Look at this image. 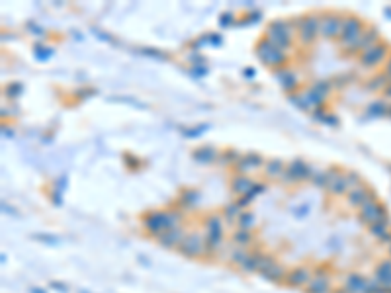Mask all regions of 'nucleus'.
Returning a JSON list of instances; mask_svg holds the SVG:
<instances>
[{
    "label": "nucleus",
    "mask_w": 391,
    "mask_h": 293,
    "mask_svg": "<svg viewBox=\"0 0 391 293\" xmlns=\"http://www.w3.org/2000/svg\"><path fill=\"white\" fill-rule=\"evenodd\" d=\"M254 55L258 57V61H260L264 67L272 68L274 72H276V70H282V68H288V61H290L288 53L282 51L280 47H276L272 41H268L264 35L256 41V45H254Z\"/></svg>",
    "instance_id": "obj_1"
},
{
    "label": "nucleus",
    "mask_w": 391,
    "mask_h": 293,
    "mask_svg": "<svg viewBox=\"0 0 391 293\" xmlns=\"http://www.w3.org/2000/svg\"><path fill=\"white\" fill-rule=\"evenodd\" d=\"M319 22H321L319 12H309L292 20V27L296 29V35L301 41V45H313L319 39Z\"/></svg>",
    "instance_id": "obj_2"
},
{
    "label": "nucleus",
    "mask_w": 391,
    "mask_h": 293,
    "mask_svg": "<svg viewBox=\"0 0 391 293\" xmlns=\"http://www.w3.org/2000/svg\"><path fill=\"white\" fill-rule=\"evenodd\" d=\"M294 35H296V29L288 20H274L266 25V31H264V37L286 53L294 47Z\"/></svg>",
    "instance_id": "obj_3"
},
{
    "label": "nucleus",
    "mask_w": 391,
    "mask_h": 293,
    "mask_svg": "<svg viewBox=\"0 0 391 293\" xmlns=\"http://www.w3.org/2000/svg\"><path fill=\"white\" fill-rule=\"evenodd\" d=\"M388 217V209H386V205L380 202L378 198H376V194L372 192V196H370L366 202L362 203V207L358 209V221L362 223V225H374L376 221H382V219H386Z\"/></svg>",
    "instance_id": "obj_4"
},
{
    "label": "nucleus",
    "mask_w": 391,
    "mask_h": 293,
    "mask_svg": "<svg viewBox=\"0 0 391 293\" xmlns=\"http://www.w3.org/2000/svg\"><path fill=\"white\" fill-rule=\"evenodd\" d=\"M311 176H313L311 164H307L303 158H294L292 162H288L280 180L286 186H292V184H299V182H311Z\"/></svg>",
    "instance_id": "obj_5"
},
{
    "label": "nucleus",
    "mask_w": 391,
    "mask_h": 293,
    "mask_svg": "<svg viewBox=\"0 0 391 293\" xmlns=\"http://www.w3.org/2000/svg\"><path fill=\"white\" fill-rule=\"evenodd\" d=\"M368 25L362 22L358 16H346L345 22H343V31H341V35H339V45L343 47V51L348 49V47H352L358 39H360V35L364 33V29H366Z\"/></svg>",
    "instance_id": "obj_6"
},
{
    "label": "nucleus",
    "mask_w": 391,
    "mask_h": 293,
    "mask_svg": "<svg viewBox=\"0 0 391 293\" xmlns=\"http://www.w3.org/2000/svg\"><path fill=\"white\" fill-rule=\"evenodd\" d=\"M343 22L345 18L339 14V12H333V10H327L321 12V22H319V37L323 39H339L341 31H343Z\"/></svg>",
    "instance_id": "obj_7"
},
{
    "label": "nucleus",
    "mask_w": 391,
    "mask_h": 293,
    "mask_svg": "<svg viewBox=\"0 0 391 293\" xmlns=\"http://www.w3.org/2000/svg\"><path fill=\"white\" fill-rule=\"evenodd\" d=\"M178 254H182L186 258H202L207 256L206 248V235L198 233V231H190L182 241V245L178 247Z\"/></svg>",
    "instance_id": "obj_8"
},
{
    "label": "nucleus",
    "mask_w": 391,
    "mask_h": 293,
    "mask_svg": "<svg viewBox=\"0 0 391 293\" xmlns=\"http://www.w3.org/2000/svg\"><path fill=\"white\" fill-rule=\"evenodd\" d=\"M141 225L147 233H151L155 239L168 231V217H166V209H151V211H145L141 215Z\"/></svg>",
    "instance_id": "obj_9"
},
{
    "label": "nucleus",
    "mask_w": 391,
    "mask_h": 293,
    "mask_svg": "<svg viewBox=\"0 0 391 293\" xmlns=\"http://www.w3.org/2000/svg\"><path fill=\"white\" fill-rule=\"evenodd\" d=\"M390 57V45L386 41H380L378 45L370 47L362 55H358V65L362 68H376L380 65H386Z\"/></svg>",
    "instance_id": "obj_10"
},
{
    "label": "nucleus",
    "mask_w": 391,
    "mask_h": 293,
    "mask_svg": "<svg viewBox=\"0 0 391 293\" xmlns=\"http://www.w3.org/2000/svg\"><path fill=\"white\" fill-rule=\"evenodd\" d=\"M382 39H380V29L378 27H374V25H368L366 29H364V33L360 35V39L354 43L352 47H348L343 51V55L346 57H352V55H362L364 51H368L370 47L378 45Z\"/></svg>",
    "instance_id": "obj_11"
},
{
    "label": "nucleus",
    "mask_w": 391,
    "mask_h": 293,
    "mask_svg": "<svg viewBox=\"0 0 391 293\" xmlns=\"http://www.w3.org/2000/svg\"><path fill=\"white\" fill-rule=\"evenodd\" d=\"M329 174V182H327V192L331 196H346L348 194V186H346V172L341 166H331L327 168Z\"/></svg>",
    "instance_id": "obj_12"
},
{
    "label": "nucleus",
    "mask_w": 391,
    "mask_h": 293,
    "mask_svg": "<svg viewBox=\"0 0 391 293\" xmlns=\"http://www.w3.org/2000/svg\"><path fill=\"white\" fill-rule=\"evenodd\" d=\"M313 278V272L309 266H294L292 270H288V276H286V286L288 288H294V290H303Z\"/></svg>",
    "instance_id": "obj_13"
},
{
    "label": "nucleus",
    "mask_w": 391,
    "mask_h": 293,
    "mask_svg": "<svg viewBox=\"0 0 391 293\" xmlns=\"http://www.w3.org/2000/svg\"><path fill=\"white\" fill-rule=\"evenodd\" d=\"M186 235H188V231L184 227H174V229H168V231L161 233L157 237V243L162 248H176L178 250V247L182 245V241L186 239Z\"/></svg>",
    "instance_id": "obj_14"
},
{
    "label": "nucleus",
    "mask_w": 391,
    "mask_h": 293,
    "mask_svg": "<svg viewBox=\"0 0 391 293\" xmlns=\"http://www.w3.org/2000/svg\"><path fill=\"white\" fill-rule=\"evenodd\" d=\"M264 157L258 155V153H247L239 158V162L233 166L235 168V174H249L251 170H258V168H264Z\"/></svg>",
    "instance_id": "obj_15"
},
{
    "label": "nucleus",
    "mask_w": 391,
    "mask_h": 293,
    "mask_svg": "<svg viewBox=\"0 0 391 293\" xmlns=\"http://www.w3.org/2000/svg\"><path fill=\"white\" fill-rule=\"evenodd\" d=\"M274 76L278 78V84H280V88L286 92L288 96L290 94H296L299 90V80L298 76L290 70V68H282V70H276L274 72Z\"/></svg>",
    "instance_id": "obj_16"
},
{
    "label": "nucleus",
    "mask_w": 391,
    "mask_h": 293,
    "mask_svg": "<svg viewBox=\"0 0 391 293\" xmlns=\"http://www.w3.org/2000/svg\"><path fill=\"white\" fill-rule=\"evenodd\" d=\"M254 186V180L249 176V174H233L229 182L231 192L237 196V198H243L249 194V190Z\"/></svg>",
    "instance_id": "obj_17"
},
{
    "label": "nucleus",
    "mask_w": 391,
    "mask_h": 293,
    "mask_svg": "<svg viewBox=\"0 0 391 293\" xmlns=\"http://www.w3.org/2000/svg\"><path fill=\"white\" fill-rule=\"evenodd\" d=\"M219 153L221 151H217L213 145H202V147H196L192 151V158L200 164H213V162H217Z\"/></svg>",
    "instance_id": "obj_18"
},
{
    "label": "nucleus",
    "mask_w": 391,
    "mask_h": 293,
    "mask_svg": "<svg viewBox=\"0 0 391 293\" xmlns=\"http://www.w3.org/2000/svg\"><path fill=\"white\" fill-rule=\"evenodd\" d=\"M366 286H368V278H364L358 272H350L345 278V288L348 293H366Z\"/></svg>",
    "instance_id": "obj_19"
},
{
    "label": "nucleus",
    "mask_w": 391,
    "mask_h": 293,
    "mask_svg": "<svg viewBox=\"0 0 391 293\" xmlns=\"http://www.w3.org/2000/svg\"><path fill=\"white\" fill-rule=\"evenodd\" d=\"M370 196H372V190H370L366 184H362V186H358V188H354V190H350L346 194V203H348V207L360 209L362 203L366 202Z\"/></svg>",
    "instance_id": "obj_20"
},
{
    "label": "nucleus",
    "mask_w": 391,
    "mask_h": 293,
    "mask_svg": "<svg viewBox=\"0 0 391 293\" xmlns=\"http://www.w3.org/2000/svg\"><path fill=\"white\" fill-rule=\"evenodd\" d=\"M303 293H333L331 276H313L311 282L303 288Z\"/></svg>",
    "instance_id": "obj_21"
},
{
    "label": "nucleus",
    "mask_w": 391,
    "mask_h": 293,
    "mask_svg": "<svg viewBox=\"0 0 391 293\" xmlns=\"http://www.w3.org/2000/svg\"><path fill=\"white\" fill-rule=\"evenodd\" d=\"M200 202V192L196 188H182L178 194V207L184 209H194Z\"/></svg>",
    "instance_id": "obj_22"
},
{
    "label": "nucleus",
    "mask_w": 391,
    "mask_h": 293,
    "mask_svg": "<svg viewBox=\"0 0 391 293\" xmlns=\"http://www.w3.org/2000/svg\"><path fill=\"white\" fill-rule=\"evenodd\" d=\"M204 227H206V233H209V235H225V233H223L225 219H223V215L217 213V211L207 213L206 219H204Z\"/></svg>",
    "instance_id": "obj_23"
},
{
    "label": "nucleus",
    "mask_w": 391,
    "mask_h": 293,
    "mask_svg": "<svg viewBox=\"0 0 391 293\" xmlns=\"http://www.w3.org/2000/svg\"><path fill=\"white\" fill-rule=\"evenodd\" d=\"M376 280L388 290L391 292V258H386V260H382L378 266H376Z\"/></svg>",
    "instance_id": "obj_24"
},
{
    "label": "nucleus",
    "mask_w": 391,
    "mask_h": 293,
    "mask_svg": "<svg viewBox=\"0 0 391 293\" xmlns=\"http://www.w3.org/2000/svg\"><path fill=\"white\" fill-rule=\"evenodd\" d=\"M286 166H288V162H284L282 158H268L264 162V174H266V178H282Z\"/></svg>",
    "instance_id": "obj_25"
},
{
    "label": "nucleus",
    "mask_w": 391,
    "mask_h": 293,
    "mask_svg": "<svg viewBox=\"0 0 391 293\" xmlns=\"http://www.w3.org/2000/svg\"><path fill=\"white\" fill-rule=\"evenodd\" d=\"M368 231H370V235L380 243L388 233L391 231V223H390V217H386V219H382V221H376L374 225H370L368 227Z\"/></svg>",
    "instance_id": "obj_26"
},
{
    "label": "nucleus",
    "mask_w": 391,
    "mask_h": 293,
    "mask_svg": "<svg viewBox=\"0 0 391 293\" xmlns=\"http://www.w3.org/2000/svg\"><path fill=\"white\" fill-rule=\"evenodd\" d=\"M307 90L313 92L317 98H321L323 102H327L329 94H331V90H333V82H331V80H315V82H313Z\"/></svg>",
    "instance_id": "obj_27"
},
{
    "label": "nucleus",
    "mask_w": 391,
    "mask_h": 293,
    "mask_svg": "<svg viewBox=\"0 0 391 293\" xmlns=\"http://www.w3.org/2000/svg\"><path fill=\"white\" fill-rule=\"evenodd\" d=\"M231 241H233L237 247L247 248L249 245H253V243H254V235H253V231H247V229H237V231L231 235Z\"/></svg>",
    "instance_id": "obj_28"
},
{
    "label": "nucleus",
    "mask_w": 391,
    "mask_h": 293,
    "mask_svg": "<svg viewBox=\"0 0 391 293\" xmlns=\"http://www.w3.org/2000/svg\"><path fill=\"white\" fill-rule=\"evenodd\" d=\"M288 98H290V102H292L296 108H299L301 112H313V106H311V102H309L307 92H296V94H290Z\"/></svg>",
    "instance_id": "obj_29"
},
{
    "label": "nucleus",
    "mask_w": 391,
    "mask_h": 293,
    "mask_svg": "<svg viewBox=\"0 0 391 293\" xmlns=\"http://www.w3.org/2000/svg\"><path fill=\"white\" fill-rule=\"evenodd\" d=\"M388 84H390V78H388L384 72H380V74H376V76L370 78L368 82L364 84V88L370 92H384Z\"/></svg>",
    "instance_id": "obj_30"
},
{
    "label": "nucleus",
    "mask_w": 391,
    "mask_h": 293,
    "mask_svg": "<svg viewBox=\"0 0 391 293\" xmlns=\"http://www.w3.org/2000/svg\"><path fill=\"white\" fill-rule=\"evenodd\" d=\"M243 157L237 149H233V147H229V149H223L221 153H219V158H217V162L221 164V166H235L237 162H239V158Z\"/></svg>",
    "instance_id": "obj_31"
},
{
    "label": "nucleus",
    "mask_w": 391,
    "mask_h": 293,
    "mask_svg": "<svg viewBox=\"0 0 391 293\" xmlns=\"http://www.w3.org/2000/svg\"><path fill=\"white\" fill-rule=\"evenodd\" d=\"M286 276H288V270L282 266V264H276L272 270H268L262 278L266 282H272V284H284L286 282Z\"/></svg>",
    "instance_id": "obj_32"
},
{
    "label": "nucleus",
    "mask_w": 391,
    "mask_h": 293,
    "mask_svg": "<svg viewBox=\"0 0 391 293\" xmlns=\"http://www.w3.org/2000/svg\"><path fill=\"white\" fill-rule=\"evenodd\" d=\"M390 112V106L386 104V100L382 98V100H376V102H372L366 106V113H368L370 117H382V115H388Z\"/></svg>",
    "instance_id": "obj_33"
},
{
    "label": "nucleus",
    "mask_w": 391,
    "mask_h": 293,
    "mask_svg": "<svg viewBox=\"0 0 391 293\" xmlns=\"http://www.w3.org/2000/svg\"><path fill=\"white\" fill-rule=\"evenodd\" d=\"M241 213H243V209H241V207L237 205V202L227 203V205H223V209H221V215H223V219H225L227 223H233V221H237Z\"/></svg>",
    "instance_id": "obj_34"
},
{
    "label": "nucleus",
    "mask_w": 391,
    "mask_h": 293,
    "mask_svg": "<svg viewBox=\"0 0 391 293\" xmlns=\"http://www.w3.org/2000/svg\"><path fill=\"white\" fill-rule=\"evenodd\" d=\"M276 264H278L276 258H274L272 254H268V252H260V258H258V274H260V276H264L268 270H272Z\"/></svg>",
    "instance_id": "obj_35"
},
{
    "label": "nucleus",
    "mask_w": 391,
    "mask_h": 293,
    "mask_svg": "<svg viewBox=\"0 0 391 293\" xmlns=\"http://www.w3.org/2000/svg\"><path fill=\"white\" fill-rule=\"evenodd\" d=\"M260 252H262V250L251 252V256H249L239 268L243 272H247V274H258V258H260Z\"/></svg>",
    "instance_id": "obj_36"
},
{
    "label": "nucleus",
    "mask_w": 391,
    "mask_h": 293,
    "mask_svg": "<svg viewBox=\"0 0 391 293\" xmlns=\"http://www.w3.org/2000/svg\"><path fill=\"white\" fill-rule=\"evenodd\" d=\"M249 256H251V250H249V248L237 247L229 252V262L231 264H235V266H241Z\"/></svg>",
    "instance_id": "obj_37"
},
{
    "label": "nucleus",
    "mask_w": 391,
    "mask_h": 293,
    "mask_svg": "<svg viewBox=\"0 0 391 293\" xmlns=\"http://www.w3.org/2000/svg\"><path fill=\"white\" fill-rule=\"evenodd\" d=\"M256 225V215H254L253 211H243L241 215H239V219H237V229H247V231H251L253 227Z\"/></svg>",
    "instance_id": "obj_38"
},
{
    "label": "nucleus",
    "mask_w": 391,
    "mask_h": 293,
    "mask_svg": "<svg viewBox=\"0 0 391 293\" xmlns=\"http://www.w3.org/2000/svg\"><path fill=\"white\" fill-rule=\"evenodd\" d=\"M23 84L22 82H10L8 86H4V94H6V98H10V100H16V98H20L23 94Z\"/></svg>",
    "instance_id": "obj_39"
},
{
    "label": "nucleus",
    "mask_w": 391,
    "mask_h": 293,
    "mask_svg": "<svg viewBox=\"0 0 391 293\" xmlns=\"http://www.w3.org/2000/svg\"><path fill=\"white\" fill-rule=\"evenodd\" d=\"M327 182H329V174H327V170H317V172H313V176H311V184H313L315 188L327 190Z\"/></svg>",
    "instance_id": "obj_40"
},
{
    "label": "nucleus",
    "mask_w": 391,
    "mask_h": 293,
    "mask_svg": "<svg viewBox=\"0 0 391 293\" xmlns=\"http://www.w3.org/2000/svg\"><path fill=\"white\" fill-rule=\"evenodd\" d=\"M364 182L360 178V174L358 172H354V170H348L346 172V186H348V192L350 190H354V188H358V186H362Z\"/></svg>",
    "instance_id": "obj_41"
},
{
    "label": "nucleus",
    "mask_w": 391,
    "mask_h": 293,
    "mask_svg": "<svg viewBox=\"0 0 391 293\" xmlns=\"http://www.w3.org/2000/svg\"><path fill=\"white\" fill-rule=\"evenodd\" d=\"M33 49H35L33 53H35V59L37 61H49L53 57V53H55L51 47H45V45H35Z\"/></svg>",
    "instance_id": "obj_42"
},
{
    "label": "nucleus",
    "mask_w": 391,
    "mask_h": 293,
    "mask_svg": "<svg viewBox=\"0 0 391 293\" xmlns=\"http://www.w3.org/2000/svg\"><path fill=\"white\" fill-rule=\"evenodd\" d=\"M207 129H209V123H202V125H198L194 129H184L182 133H184V137H200L202 133H206Z\"/></svg>",
    "instance_id": "obj_43"
},
{
    "label": "nucleus",
    "mask_w": 391,
    "mask_h": 293,
    "mask_svg": "<svg viewBox=\"0 0 391 293\" xmlns=\"http://www.w3.org/2000/svg\"><path fill=\"white\" fill-rule=\"evenodd\" d=\"M123 162L129 170H137L139 168V157L131 155V153H123Z\"/></svg>",
    "instance_id": "obj_44"
},
{
    "label": "nucleus",
    "mask_w": 391,
    "mask_h": 293,
    "mask_svg": "<svg viewBox=\"0 0 391 293\" xmlns=\"http://www.w3.org/2000/svg\"><path fill=\"white\" fill-rule=\"evenodd\" d=\"M352 78H354V74H339V76H335V78H333V86L343 88V86H346Z\"/></svg>",
    "instance_id": "obj_45"
},
{
    "label": "nucleus",
    "mask_w": 391,
    "mask_h": 293,
    "mask_svg": "<svg viewBox=\"0 0 391 293\" xmlns=\"http://www.w3.org/2000/svg\"><path fill=\"white\" fill-rule=\"evenodd\" d=\"M141 53H143V55H147V57L161 59V61H166V59H168V55H166V53H161V51H157V49H153V47H149V49H143Z\"/></svg>",
    "instance_id": "obj_46"
},
{
    "label": "nucleus",
    "mask_w": 391,
    "mask_h": 293,
    "mask_svg": "<svg viewBox=\"0 0 391 293\" xmlns=\"http://www.w3.org/2000/svg\"><path fill=\"white\" fill-rule=\"evenodd\" d=\"M231 23H235V16H233L231 12H223L221 18H219V25H221V27H227Z\"/></svg>",
    "instance_id": "obj_47"
},
{
    "label": "nucleus",
    "mask_w": 391,
    "mask_h": 293,
    "mask_svg": "<svg viewBox=\"0 0 391 293\" xmlns=\"http://www.w3.org/2000/svg\"><path fill=\"white\" fill-rule=\"evenodd\" d=\"M323 123H325V125H331V127H339V117L333 115V113H329V115L323 119Z\"/></svg>",
    "instance_id": "obj_48"
},
{
    "label": "nucleus",
    "mask_w": 391,
    "mask_h": 293,
    "mask_svg": "<svg viewBox=\"0 0 391 293\" xmlns=\"http://www.w3.org/2000/svg\"><path fill=\"white\" fill-rule=\"evenodd\" d=\"M384 74L390 78V82H391V53H390V57H388V61H386V67H384Z\"/></svg>",
    "instance_id": "obj_49"
},
{
    "label": "nucleus",
    "mask_w": 391,
    "mask_h": 293,
    "mask_svg": "<svg viewBox=\"0 0 391 293\" xmlns=\"http://www.w3.org/2000/svg\"><path fill=\"white\" fill-rule=\"evenodd\" d=\"M51 288H55V290H59V292H63V293L69 292V288H67V286H63L61 282H51Z\"/></svg>",
    "instance_id": "obj_50"
},
{
    "label": "nucleus",
    "mask_w": 391,
    "mask_h": 293,
    "mask_svg": "<svg viewBox=\"0 0 391 293\" xmlns=\"http://www.w3.org/2000/svg\"><path fill=\"white\" fill-rule=\"evenodd\" d=\"M90 92H96V90H84V88H82V90L74 92V96H78V98H88V94H90Z\"/></svg>",
    "instance_id": "obj_51"
},
{
    "label": "nucleus",
    "mask_w": 391,
    "mask_h": 293,
    "mask_svg": "<svg viewBox=\"0 0 391 293\" xmlns=\"http://www.w3.org/2000/svg\"><path fill=\"white\" fill-rule=\"evenodd\" d=\"M382 94H384V98H390V100H391V82L388 84V86H386V90L382 92Z\"/></svg>",
    "instance_id": "obj_52"
},
{
    "label": "nucleus",
    "mask_w": 391,
    "mask_h": 293,
    "mask_svg": "<svg viewBox=\"0 0 391 293\" xmlns=\"http://www.w3.org/2000/svg\"><path fill=\"white\" fill-rule=\"evenodd\" d=\"M245 76H249V78H253V76H254V70H253V68H247V70H245Z\"/></svg>",
    "instance_id": "obj_53"
},
{
    "label": "nucleus",
    "mask_w": 391,
    "mask_h": 293,
    "mask_svg": "<svg viewBox=\"0 0 391 293\" xmlns=\"http://www.w3.org/2000/svg\"><path fill=\"white\" fill-rule=\"evenodd\" d=\"M31 293H45V292H43V290H37V288H33V290H31Z\"/></svg>",
    "instance_id": "obj_54"
},
{
    "label": "nucleus",
    "mask_w": 391,
    "mask_h": 293,
    "mask_svg": "<svg viewBox=\"0 0 391 293\" xmlns=\"http://www.w3.org/2000/svg\"><path fill=\"white\" fill-rule=\"evenodd\" d=\"M388 115H390V117H391V108H390V112H388Z\"/></svg>",
    "instance_id": "obj_55"
},
{
    "label": "nucleus",
    "mask_w": 391,
    "mask_h": 293,
    "mask_svg": "<svg viewBox=\"0 0 391 293\" xmlns=\"http://www.w3.org/2000/svg\"><path fill=\"white\" fill-rule=\"evenodd\" d=\"M390 256H391V247H390Z\"/></svg>",
    "instance_id": "obj_56"
},
{
    "label": "nucleus",
    "mask_w": 391,
    "mask_h": 293,
    "mask_svg": "<svg viewBox=\"0 0 391 293\" xmlns=\"http://www.w3.org/2000/svg\"><path fill=\"white\" fill-rule=\"evenodd\" d=\"M80 293H84V292H80Z\"/></svg>",
    "instance_id": "obj_57"
}]
</instances>
